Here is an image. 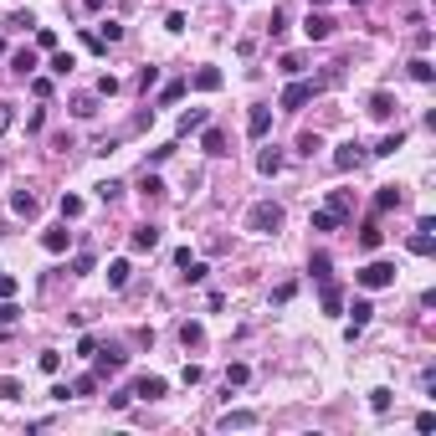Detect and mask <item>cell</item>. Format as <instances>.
Instances as JSON below:
<instances>
[{
    "mask_svg": "<svg viewBox=\"0 0 436 436\" xmlns=\"http://www.w3.org/2000/svg\"><path fill=\"white\" fill-rule=\"evenodd\" d=\"M246 231L277 236V231H283V206H277V201H257L252 210H246Z\"/></svg>",
    "mask_w": 436,
    "mask_h": 436,
    "instance_id": "6da1fadb",
    "label": "cell"
},
{
    "mask_svg": "<svg viewBox=\"0 0 436 436\" xmlns=\"http://www.w3.org/2000/svg\"><path fill=\"white\" fill-rule=\"evenodd\" d=\"M324 83H328V77H313V83H303V77H293V83L283 87V98H277V108L298 113L303 103H313V98H319V92H324Z\"/></svg>",
    "mask_w": 436,
    "mask_h": 436,
    "instance_id": "7a4b0ae2",
    "label": "cell"
},
{
    "mask_svg": "<svg viewBox=\"0 0 436 436\" xmlns=\"http://www.w3.org/2000/svg\"><path fill=\"white\" fill-rule=\"evenodd\" d=\"M354 277H360V287H369V293H380V287H395V262H364Z\"/></svg>",
    "mask_w": 436,
    "mask_h": 436,
    "instance_id": "3957f363",
    "label": "cell"
},
{
    "mask_svg": "<svg viewBox=\"0 0 436 436\" xmlns=\"http://www.w3.org/2000/svg\"><path fill=\"white\" fill-rule=\"evenodd\" d=\"M92 360H98V364H92V375H98V380H108V375H118V369L128 364V354L118 349V344H108V349H92Z\"/></svg>",
    "mask_w": 436,
    "mask_h": 436,
    "instance_id": "277c9868",
    "label": "cell"
},
{
    "mask_svg": "<svg viewBox=\"0 0 436 436\" xmlns=\"http://www.w3.org/2000/svg\"><path fill=\"white\" fill-rule=\"evenodd\" d=\"M349 313H354V319H349V328H344V339L354 344V339L364 334V324L375 319V303H369V298H354V308H349Z\"/></svg>",
    "mask_w": 436,
    "mask_h": 436,
    "instance_id": "5b68a950",
    "label": "cell"
},
{
    "mask_svg": "<svg viewBox=\"0 0 436 436\" xmlns=\"http://www.w3.org/2000/svg\"><path fill=\"white\" fill-rule=\"evenodd\" d=\"M364 154H369V149H364V144H354V139L339 144V149H334V169H344V175H349V169L364 165Z\"/></svg>",
    "mask_w": 436,
    "mask_h": 436,
    "instance_id": "8992f818",
    "label": "cell"
},
{
    "mask_svg": "<svg viewBox=\"0 0 436 436\" xmlns=\"http://www.w3.org/2000/svg\"><path fill=\"white\" fill-rule=\"evenodd\" d=\"M303 36H308V42H328V36H334V21H328L324 10H308V21H303Z\"/></svg>",
    "mask_w": 436,
    "mask_h": 436,
    "instance_id": "52a82bcc",
    "label": "cell"
},
{
    "mask_svg": "<svg viewBox=\"0 0 436 436\" xmlns=\"http://www.w3.org/2000/svg\"><path fill=\"white\" fill-rule=\"evenodd\" d=\"M246 134H252V139H267L272 134V108H267V103H257V108L246 113Z\"/></svg>",
    "mask_w": 436,
    "mask_h": 436,
    "instance_id": "ba28073f",
    "label": "cell"
},
{
    "mask_svg": "<svg viewBox=\"0 0 436 436\" xmlns=\"http://www.w3.org/2000/svg\"><path fill=\"white\" fill-rule=\"evenodd\" d=\"M165 390H169L165 375H139V380H134V395H139V401H160Z\"/></svg>",
    "mask_w": 436,
    "mask_h": 436,
    "instance_id": "9c48e42d",
    "label": "cell"
},
{
    "mask_svg": "<svg viewBox=\"0 0 436 436\" xmlns=\"http://www.w3.org/2000/svg\"><path fill=\"white\" fill-rule=\"evenodd\" d=\"M206 124H210V113H206V108H185V113H180V128H175V134H180V139H190V134H201Z\"/></svg>",
    "mask_w": 436,
    "mask_h": 436,
    "instance_id": "30bf717a",
    "label": "cell"
},
{
    "mask_svg": "<svg viewBox=\"0 0 436 436\" xmlns=\"http://www.w3.org/2000/svg\"><path fill=\"white\" fill-rule=\"evenodd\" d=\"M405 252H411V257H431L436 252V231H411V236H405Z\"/></svg>",
    "mask_w": 436,
    "mask_h": 436,
    "instance_id": "8fae6325",
    "label": "cell"
},
{
    "mask_svg": "<svg viewBox=\"0 0 436 436\" xmlns=\"http://www.w3.org/2000/svg\"><path fill=\"white\" fill-rule=\"evenodd\" d=\"M201 149L210 154V160H221V154H231V149H226V134H221V128H210V124L201 128Z\"/></svg>",
    "mask_w": 436,
    "mask_h": 436,
    "instance_id": "7c38bea8",
    "label": "cell"
},
{
    "mask_svg": "<svg viewBox=\"0 0 436 436\" xmlns=\"http://www.w3.org/2000/svg\"><path fill=\"white\" fill-rule=\"evenodd\" d=\"M154 246H160V226H154V221L134 226V252H154Z\"/></svg>",
    "mask_w": 436,
    "mask_h": 436,
    "instance_id": "4fadbf2b",
    "label": "cell"
},
{
    "mask_svg": "<svg viewBox=\"0 0 436 436\" xmlns=\"http://www.w3.org/2000/svg\"><path fill=\"white\" fill-rule=\"evenodd\" d=\"M319 303H324V313H344V287L324 277V293H319Z\"/></svg>",
    "mask_w": 436,
    "mask_h": 436,
    "instance_id": "5bb4252c",
    "label": "cell"
},
{
    "mask_svg": "<svg viewBox=\"0 0 436 436\" xmlns=\"http://www.w3.org/2000/svg\"><path fill=\"white\" fill-rule=\"evenodd\" d=\"M324 206L334 210L339 221H349V216H354V195H349V190H328V201H324Z\"/></svg>",
    "mask_w": 436,
    "mask_h": 436,
    "instance_id": "9a60e30c",
    "label": "cell"
},
{
    "mask_svg": "<svg viewBox=\"0 0 436 436\" xmlns=\"http://www.w3.org/2000/svg\"><path fill=\"white\" fill-rule=\"evenodd\" d=\"M10 210H16V216H26V221H31L36 210H42V201H36L31 190H16V195H10Z\"/></svg>",
    "mask_w": 436,
    "mask_h": 436,
    "instance_id": "2e32d148",
    "label": "cell"
},
{
    "mask_svg": "<svg viewBox=\"0 0 436 436\" xmlns=\"http://www.w3.org/2000/svg\"><path fill=\"white\" fill-rule=\"evenodd\" d=\"M246 426H257V411H226L221 416V431H246Z\"/></svg>",
    "mask_w": 436,
    "mask_h": 436,
    "instance_id": "e0dca14e",
    "label": "cell"
},
{
    "mask_svg": "<svg viewBox=\"0 0 436 436\" xmlns=\"http://www.w3.org/2000/svg\"><path fill=\"white\" fill-rule=\"evenodd\" d=\"M390 113H395V98H390V92H385V87L369 92V118H390Z\"/></svg>",
    "mask_w": 436,
    "mask_h": 436,
    "instance_id": "ac0fdd59",
    "label": "cell"
},
{
    "mask_svg": "<svg viewBox=\"0 0 436 436\" xmlns=\"http://www.w3.org/2000/svg\"><path fill=\"white\" fill-rule=\"evenodd\" d=\"M257 169H262V175H283V149H272V144H267V149L257 154Z\"/></svg>",
    "mask_w": 436,
    "mask_h": 436,
    "instance_id": "d6986e66",
    "label": "cell"
},
{
    "mask_svg": "<svg viewBox=\"0 0 436 436\" xmlns=\"http://www.w3.org/2000/svg\"><path fill=\"white\" fill-rule=\"evenodd\" d=\"M10 67H16V77H31L36 67H42V62H36V51H31V47H21L16 57H10Z\"/></svg>",
    "mask_w": 436,
    "mask_h": 436,
    "instance_id": "ffe728a7",
    "label": "cell"
},
{
    "mask_svg": "<svg viewBox=\"0 0 436 436\" xmlns=\"http://www.w3.org/2000/svg\"><path fill=\"white\" fill-rule=\"evenodd\" d=\"M180 344H185V349H201V344H206V328H201V324H180Z\"/></svg>",
    "mask_w": 436,
    "mask_h": 436,
    "instance_id": "44dd1931",
    "label": "cell"
},
{
    "mask_svg": "<svg viewBox=\"0 0 436 436\" xmlns=\"http://www.w3.org/2000/svg\"><path fill=\"white\" fill-rule=\"evenodd\" d=\"M47 67H51V72H57V77H72V67H77V57H72V51H51V62H47Z\"/></svg>",
    "mask_w": 436,
    "mask_h": 436,
    "instance_id": "7402d4cb",
    "label": "cell"
},
{
    "mask_svg": "<svg viewBox=\"0 0 436 436\" xmlns=\"http://www.w3.org/2000/svg\"><path fill=\"white\" fill-rule=\"evenodd\" d=\"M42 246H47V252H67V246H72V231H67V226H62V231H47Z\"/></svg>",
    "mask_w": 436,
    "mask_h": 436,
    "instance_id": "603a6c76",
    "label": "cell"
},
{
    "mask_svg": "<svg viewBox=\"0 0 436 436\" xmlns=\"http://www.w3.org/2000/svg\"><path fill=\"white\" fill-rule=\"evenodd\" d=\"M72 113H77V118H92V113H98V92H77V98H72Z\"/></svg>",
    "mask_w": 436,
    "mask_h": 436,
    "instance_id": "cb8c5ba5",
    "label": "cell"
},
{
    "mask_svg": "<svg viewBox=\"0 0 436 436\" xmlns=\"http://www.w3.org/2000/svg\"><path fill=\"white\" fill-rule=\"evenodd\" d=\"M401 206V185H380V195H375V210H395Z\"/></svg>",
    "mask_w": 436,
    "mask_h": 436,
    "instance_id": "d4e9b609",
    "label": "cell"
},
{
    "mask_svg": "<svg viewBox=\"0 0 436 436\" xmlns=\"http://www.w3.org/2000/svg\"><path fill=\"white\" fill-rule=\"evenodd\" d=\"M128 272H134V267H128L124 257H118V262H108V287H128Z\"/></svg>",
    "mask_w": 436,
    "mask_h": 436,
    "instance_id": "484cf974",
    "label": "cell"
},
{
    "mask_svg": "<svg viewBox=\"0 0 436 436\" xmlns=\"http://www.w3.org/2000/svg\"><path fill=\"white\" fill-rule=\"evenodd\" d=\"M195 87H201V92H216V87H221V72H216V67H201V72H195Z\"/></svg>",
    "mask_w": 436,
    "mask_h": 436,
    "instance_id": "4316f807",
    "label": "cell"
},
{
    "mask_svg": "<svg viewBox=\"0 0 436 436\" xmlns=\"http://www.w3.org/2000/svg\"><path fill=\"white\" fill-rule=\"evenodd\" d=\"M62 221H77V216H83V195H62Z\"/></svg>",
    "mask_w": 436,
    "mask_h": 436,
    "instance_id": "83f0119b",
    "label": "cell"
},
{
    "mask_svg": "<svg viewBox=\"0 0 436 436\" xmlns=\"http://www.w3.org/2000/svg\"><path fill=\"white\" fill-rule=\"evenodd\" d=\"M313 231H339V216H334V210H313Z\"/></svg>",
    "mask_w": 436,
    "mask_h": 436,
    "instance_id": "f1b7e54d",
    "label": "cell"
},
{
    "mask_svg": "<svg viewBox=\"0 0 436 436\" xmlns=\"http://www.w3.org/2000/svg\"><path fill=\"white\" fill-rule=\"evenodd\" d=\"M206 277H210V267H206L201 257H190V262H185V283H206Z\"/></svg>",
    "mask_w": 436,
    "mask_h": 436,
    "instance_id": "f546056e",
    "label": "cell"
},
{
    "mask_svg": "<svg viewBox=\"0 0 436 436\" xmlns=\"http://www.w3.org/2000/svg\"><path fill=\"white\" fill-rule=\"evenodd\" d=\"M139 190H144V195H149V201H154V195H165V180H160V175H154V169H144V180H139Z\"/></svg>",
    "mask_w": 436,
    "mask_h": 436,
    "instance_id": "4dcf8cb0",
    "label": "cell"
},
{
    "mask_svg": "<svg viewBox=\"0 0 436 436\" xmlns=\"http://www.w3.org/2000/svg\"><path fill=\"white\" fill-rule=\"evenodd\" d=\"M118 195H124V180H103V185H98V201H103V206H113Z\"/></svg>",
    "mask_w": 436,
    "mask_h": 436,
    "instance_id": "1f68e13d",
    "label": "cell"
},
{
    "mask_svg": "<svg viewBox=\"0 0 436 436\" xmlns=\"http://www.w3.org/2000/svg\"><path fill=\"white\" fill-rule=\"evenodd\" d=\"M6 26H10V31H31V26H36V16H31V10H10V16H6Z\"/></svg>",
    "mask_w": 436,
    "mask_h": 436,
    "instance_id": "d6a6232c",
    "label": "cell"
},
{
    "mask_svg": "<svg viewBox=\"0 0 436 436\" xmlns=\"http://www.w3.org/2000/svg\"><path fill=\"white\" fill-rule=\"evenodd\" d=\"M246 375H252V369H246L242 360H236V364H226V390H236V385H246Z\"/></svg>",
    "mask_w": 436,
    "mask_h": 436,
    "instance_id": "836d02e7",
    "label": "cell"
},
{
    "mask_svg": "<svg viewBox=\"0 0 436 436\" xmlns=\"http://www.w3.org/2000/svg\"><path fill=\"white\" fill-rule=\"evenodd\" d=\"M401 144H405V134H401V128H395V134H385V139H380V144H375V149H369V154H395V149H401Z\"/></svg>",
    "mask_w": 436,
    "mask_h": 436,
    "instance_id": "e575fe53",
    "label": "cell"
},
{
    "mask_svg": "<svg viewBox=\"0 0 436 436\" xmlns=\"http://www.w3.org/2000/svg\"><path fill=\"white\" fill-rule=\"evenodd\" d=\"M92 36H98V42H124V26H118V21H103Z\"/></svg>",
    "mask_w": 436,
    "mask_h": 436,
    "instance_id": "d590c367",
    "label": "cell"
},
{
    "mask_svg": "<svg viewBox=\"0 0 436 436\" xmlns=\"http://www.w3.org/2000/svg\"><path fill=\"white\" fill-rule=\"evenodd\" d=\"M0 395H6V401H21L26 390H21V380H16V375H0Z\"/></svg>",
    "mask_w": 436,
    "mask_h": 436,
    "instance_id": "8d00e7d4",
    "label": "cell"
},
{
    "mask_svg": "<svg viewBox=\"0 0 436 436\" xmlns=\"http://www.w3.org/2000/svg\"><path fill=\"white\" fill-rule=\"evenodd\" d=\"M411 77H416V83H431V77H436V67H431L426 57H416V62H411Z\"/></svg>",
    "mask_w": 436,
    "mask_h": 436,
    "instance_id": "74e56055",
    "label": "cell"
},
{
    "mask_svg": "<svg viewBox=\"0 0 436 436\" xmlns=\"http://www.w3.org/2000/svg\"><path fill=\"white\" fill-rule=\"evenodd\" d=\"M328 267H334V262H328V252H313V262H308V272H313V277H319V283H324V277H328Z\"/></svg>",
    "mask_w": 436,
    "mask_h": 436,
    "instance_id": "f35d334b",
    "label": "cell"
},
{
    "mask_svg": "<svg viewBox=\"0 0 436 436\" xmlns=\"http://www.w3.org/2000/svg\"><path fill=\"white\" fill-rule=\"evenodd\" d=\"M360 246H364V252H375V246H380V226H375V221L360 231Z\"/></svg>",
    "mask_w": 436,
    "mask_h": 436,
    "instance_id": "ab89813d",
    "label": "cell"
},
{
    "mask_svg": "<svg viewBox=\"0 0 436 436\" xmlns=\"http://www.w3.org/2000/svg\"><path fill=\"white\" fill-rule=\"evenodd\" d=\"M92 267H98V257H92V252H77V257H72V272H77V277L92 272Z\"/></svg>",
    "mask_w": 436,
    "mask_h": 436,
    "instance_id": "60d3db41",
    "label": "cell"
},
{
    "mask_svg": "<svg viewBox=\"0 0 436 436\" xmlns=\"http://www.w3.org/2000/svg\"><path fill=\"white\" fill-rule=\"evenodd\" d=\"M92 390H98V375H77L72 380V395H92Z\"/></svg>",
    "mask_w": 436,
    "mask_h": 436,
    "instance_id": "b9f144b4",
    "label": "cell"
},
{
    "mask_svg": "<svg viewBox=\"0 0 436 436\" xmlns=\"http://www.w3.org/2000/svg\"><path fill=\"white\" fill-rule=\"evenodd\" d=\"M369 411H390V390H385V385L369 390Z\"/></svg>",
    "mask_w": 436,
    "mask_h": 436,
    "instance_id": "7bdbcfd3",
    "label": "cell"
},
{
    "mask_svg": "<svg viewBox=\"0 0 436 436\" xmlns=\"http://www.w3.org/2000/svg\"><path fill=\"white\" fill-rule=\"evenodd\" d=\"M36 47L51 51V47H57V31H51V26H36Z\"/></svg>",
    "mask_w": 436,
    "mask_h": 436,
    "instance_id": "ee69618b",
    "label": "cell"
},
{
    "mask_svg": "<svg viewBox=\"0 0 436 436\" xmlns=\"http://www.w3.org/2000/svg\"><path fill=\"white\" fill-rule=\"evenodd\" d=\"M113 92H118V77L103 72V77H98V98H113Z\"/></svg>",
    "mask_w": 436,
    "mask_h": 436,
    "instance_id": "f6af8a7d",
    "label": "cell"
},
{
    "mask_svg": "<svg viewBox=\"0 0 436 436\" xmlns=\"http://www.w3.org/2000/svg\"><path fill=\"white\" fill-rule=\"evenodd\" d=\"M36 364H42L47 375H57V369H62V354H57V349H47V354H42V360H36Z\"/></svg>",
    "mask_w": 436,
    "mask_h": 436,
    "instance_id": "bcb514c9",
    "label": "cell"
},
{
    "mask_svg": "<svg viewBox=\"0 0 436 436\" xmlns=\"http://www.w3.org/2000/svg\"><path fill=\"white\" fill-rule=\"evenodd\" d=\"M185 98V83H165V92H160V103H180Z\"/></svg>",
    "mask_w": 436,
    "mask_h": 436,
    "instance_id": "7dc6e473",
    "label": "cell"
},
{
    "mask_svg": "<svg viewBox=\"0 0 436 436\" xmlns=\"http://www.w3.org/2000/svg\"><path fill=\"white\" fill-rule=\"evenodd\" d=\"M283 72H287V77L303 72V57H298V51H287V57H283Z\"/></svg>",
    "mask_w": 436,
    "mask_h": 436,
    "instance_id": "c3c4849f",
    "label": "cell"
},
{
    "mask_svg": "<svg viewBox=\"0 0 436 436\" xmlns=\"http://www.w3.org/2000/svg\"><path fill=\"white\" fill-rule=\"evenodd\" d=\"M10 124H16V108H10V103H6V98H0V134H6V128H10Z\"/></svg>",
    "mask_w": 436,
    "mask_h": 436,
    "instance_id": "681fc988",
    "label": "cell"
},
{
    "mask_svg": "<svg viewBox=\"0 0 436 436\" xmlns=\"http://www.w3.org/2000/svg\"><path fill=\"white\" fill-rule=\"evenodd\" d=\"M10 319H21V308L10 298H0V324H10Z\"/></svg>",
    "mask_w": 436,
    "mask_h": 436,
    "instance_id": "f907efd6",
    "label": "cell"
},
{
    "mask_svg": "<svg viewBox=\"0 0 436 436\" xmlns=\"http://www.w3.org/2000/svg\"><path fill=\"white\" fill-rule=\"evenodd\" d=\"M128 401H134V390H113V395H108V405H113V411H124Z\"/></svg>",
    "mask_w": 436,
    "mask_h": 436,
    "instance_id": "816d5d0a",
    "label": "cell"
},
{
    "mask_svg": "<svg viewBox=\"0 0 436 436\" xmlns=\"http://www.w3.org/2000/svg\"><path fill=\"white\" fill-rule=\"evenodd\" d=\"M154 83H160V67H144V72H139V87H144V92H149Z\"/></svg>",
    "mask_w": 436,
    "mask_h": 436,
    "instance_id": "f5cc1de1",
    "label": "cell"
},
{
    "mask_svg": "<svg viewBox=\"0 0 436 436\" xmlns=\"http://www.w3.org/2000/svg\"><path fill=\"white\" fill-rule=\"evenodd\" d=\"M298 149H303V154H313V149H324V139H319V134H303V139H298Z\"/></svg>",
    "mask_w": 436,
    "mask_h": 436,
    "instance_id": "db71d44e",
    "label": "cell"
},
{
    "mask_svg": "<svg viewBox=\"0 0 436 436\" xmlns=\"http://www.w3.org/2000/svg\"><path fill=\"white\" fill-rule=\"evenodd\" d=\"M92 349H98V339H92V334L77 339V354H83V360H92Z\"/></svg>",
    "mask_w": 436,
    "mask_h": 436,
    "instance_id": "11a10c76",
    "label": "cell"
},
{
    "mask_svg": "<svg viewBox=\"0 0 436 436\" xmlns=\"http://www.w3.org/2000/svg\"><path fill=\"white\" fill-rule=\"evenodd\" d=\"M31 92H36V98H51V83H47V77H36V72H31Z\"/></svg>",
    "mask_w": 436,
    "mask_h": 436,
    "instance_id": "9f6ffc18",
    "label": "cell"
},
{
    "mask_svg": "<svg viewBox=\"0 0 436 436\" xmlns=\"http://www.w3.org/2000/svg\"><path fill=\"white\" fill-rule=\"evenodd\" d=\"M0 298H16V277H0Z\"/></svg>",
    "mask_w": 436,
    "mask_h": 436,
    "instance_id": "6f0895ef",
    "label": "cell"
},
{
    "mask_svg": "<svg viewBox=\"0 0 436 436\" xmlns=\"http://www.w3.org/2000/svg\"><path fill=\"white\" fill-rule=\"evenodd\" d=\"M83 10H103V0H83Z\"/></svg>",
    "mask_w": 436,
    "mask_h": 436,
    "instance_id": "680465c9",
    "label": "cell"
},
{
    "mask_svg": "<svg viewBox=\"0 0 436 436\" xmlns=\"http://www.w3.org/2000/svg\"><path fill=\"white\" fill-rule=\"evenodd\" d=\"M308 6H328V0H308Z\"/></svg>",
    "mask_w": 436,
    "mask_h": 436,
    "instance_id": "91938a15",
    "label": "cell"
},
{
    "mask_svg": "<svg viewBox=\"0 0 436 436\" xmlns=\"http://www.w3.org/2000/svg\"><path fill=\"white\" fill-rule=\"evenodd\" d=\"M0 51H6V36H0Z\"/></svg>",
    "mask_w": 436,
    "mask_h": 436,
    "instance_id": "94428289",
    "label": "cell"
},
{
    "mask_svg": "<svg viewBox=\"0 0 436 436\" xmlns=\"http://www.w3.org/2000/svg\"><path fill=\"white\" fill-rule=\"evenodd\" d=\"M349 6H364V0H349Z\"/></svg>",
    "mask_w": 436,
    "mask_h": 436,
    "instance_id": "6125c7cd",
    "label": "cell"
}]
</instances>
